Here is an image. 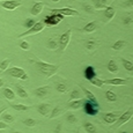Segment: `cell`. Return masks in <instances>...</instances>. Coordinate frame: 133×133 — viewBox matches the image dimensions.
<instances>
[{
	"mask_svg": "<svg viewBox=\"0 0 133 133\" xmlns=\"http://www.w3.org/2000/svg\"><path fill=\"white\" fill-rule=\"evenodd\" d=\"M82 90H83V93L86 94V96H87V99L88 101H90L93 104H95V105H97V107H99L98 105V101H97V98H96V96L94 95L93 93H91L90 90H88L87 88H85V87L82 86Z\"/></svg>",
	"mask_w": 133,
	"mask_h": 133,
	"instance_id": "obj_14",
	"label": "cell"
},
{
	"mask_svg": "<svg viewBox=\"0 0 133 133\" xmlns=\"http://www.w3.org/2000/svg\"><path fill=\"white\" fill-rule=\"evenodd\" d=\"M36 68L41 74L45 76V78H51L57 73L59 66L58 65H52V64L45 63V61H37L36 63Z\"/></svg>",
	"mask_w": 133,
	"mask_h": 133,
	"instance_id": "obj_1",
	"label": "cell"
},
{
	"mask_svg": "<svg viewBox=\"0 0 133 133\" xmlns=\"http://www.w3.org/2000/svg\"><path fill=\"white\" fill-rule=\"evenodd\" d=\"M66 119H67V122L70 123V124H74V123H76V121H78L76 117L74 116L73 114H68L67 116H66Z\"/></svg>",
	"mask_w": 133,
	"mask_h": 133,
	"instance_id": "obj_37",
	"label": "cell"
},
{
	"mask_svg": "<svg viewBox=\"0 0 133 133\" xmlns=\"http://www.w3.org/2000/svg\"><path fill=\"white\" fill-rule=\"evenodd\" d=\"M133 117V110L132 109H129L126 110V111L124 112V114H122L121 116L118 117V119H117V124H116V127H119L122 126V125H124L125 123H127Z\"/></svg>",
	"mask_w": 133,
	"mask_h": 133,
	"instance_id": "obj_8",
	"label": "cell"
},
{
	"mask_svg": "<svg viewBox=\"0 0 133 133\" xmlns=\"http://www.w3.org/2000/svg\"><path fill=\"white\" fill-rule=\"evenodd\" d=\"M95 45H96V43H95V41H93V39L88 41V42L86 43V48L88 49V50H93V49H95Z\"/></svg>",
	"mask_w": 133,
	"mask_h": 133,
	"instance_id": "obj_38",
	"label": "cell"
},
{
	"mask_svg": "<svg viewBox=\"0 0 133 133\" xmlns=\"http://www.w3.org/2000/svg\"><path fill=\"white\" fill-rule=\"evenodd\" d=\"M127 80L126 79H122V78H114V79H109V80H104L105 85H112V86H123L126 85Z\"/></svg>",
	"mask_w": 133,
	"mask_h": 133,
	"instance_id": "obj_11",
	"label": "cell"
},
{
	"mask_svg": "<svg viewBox=\"0 0 133 133\" xmlns=\"http://www.w3.org/2000/svg\"><path fill=\"white\" fill-rule=\"evenodd\" d=\"M37 110L42 116H46V115L50 114L51 111V105L48 103H42V104H38L37 105Z\"/></svg>",
	"mask_w": 133,
	"mask_h": 133,
	"instance_id": "obj_13",
	"label": "cell"
},
{
	"mask_svg": "<svg viewBox=\"0 0 133 133\" xmlns=\"http://www.w3.org/2000/svg\"><path fill=\"white\" fill-rule=\"evenodd\" d=\"M52 1H53V2H59L60 0H52Z\"/></svg>",
	"mask_w": 133,
	"mask_h": 133,
	"instance_id": "obj_48",
	"label": "cell"
},
{
	"mask_svg": "<svg viewBox=\"0 0 133 133\" xmlns=\"http://www.w3.org/2000/svg\"><path fill=\"white\" fill-rule=\"evenodd\" d=\"M22 5L21 0H5L1 2V7L7 11H14Z\"/></svg>",
	"mask_w": 133,
	"mask_h": 133,
	"instance_id": "obj_6",
	"label": "cell"
},
{
	"mask_svg": "<svg viewBox=\"0 0 133 133\" xmlns=\"http://www.w3.org/2000/svg\"><path fill=\"white\" fill-rule=\"evenodd\" d=\"M4 96L6 97L8 101H13V99L15 98V93L11 88H5L4 89Z\"/></svg>",
	"mask_w": 133,
	"mask_h": 133,
	"instance_id": "obj_22",
	"label": "cell"
},
{
	"mask_svg": "<svg viewBox=\"0 0 133 133\" xmlns=\"http://www.w3.org/2000/svg\"><path fill=\"white\" fill-rule=\"evenodd\" d=\"M123 133H126V132H123Z\"/></svg>",
	"mask_w": 133,
	"mask_h": 133,
	"instance_id": "obj_52",
	"label": "cell"
},
{
	"mask_svg": "<svg viewBox=\"0 0 133 133\" xmlns=\"http://www.w3.org/2000/svg\"><path fill=\"white\" fill-rule=\"evenodd\" d=\"M0 1H5V0H0Z\"/></svg>",
	"mask_w": 133,
	"mask_h": 133,
	"instance_id": "obj_51",
	"label": "cell"
},
{
	"mask_svg": "<svg viewBox=\"0 0 133 133\" xmlns=\"http://www.w3.org/2000/svg\"><path fill=\"white\" fill-rule=\"evenodd\" d=\"M20 48H21L22 50H24V51H28L29 50V48H30V45H29V43H28L27 41H23V42L20 43Z\"/></svg>",
	"mask_w": 133,
	"mask_h": 133,
	"instance_id": "obj_39",
	"label": "cell"
},
{
	"mask_svg": "<svg viewBox=\"0 0 133 133\" xmlns=\"http://www.w3.org/2000/svg\"><path fill=\"white\" fill-rule=\"evenodd\" d=\"M83 103H85V99H82V98L74 99V101L68 102V108L72 110H78V109H80L81 107H83Z\"/></svg>",
	"mask_w": 133,
	"mask_h": 133,
	"instance_id": "obj_15",
	"label": "cell"
},
{
	"mask_svg": "<svg viewBox=\"0 0 133 133\" xmlns=\"http://www.w3.org/2000/svg\"><path fill=\"white\" fill-rule=\"evenodd\" d=\"M60 130H61V124H58V126L56 127L55 132H56V133H60Z\"/></svg>",
	"mask_w": 133,
	"mask_h": 133,
	"instance_id": "obj_45",
	"label": "cell"
},
{
	"mask_svg": "<svg viewBox=\"0 0 133 133\" xmlns=\"http://www.w3.org/2000/svg\"><path fill=\"white\" fill-rule=\"evenodd\" d=\"M133 22V19L131 16H126V17H124V23L125 24H130V23H132Z\"/></svg>",
	"mask_w": 133,
	"mask_h": 133,
	"instance_id": "obj_42",
	"label": "cell"
},
{
	"mask_svg": "<svg viewBox=\"0 0 133 133\" xmlns=\"http://www.w3.org/2000/svg\"><path fill=\"white\" fill-rule=\"evenodd\" d=\"M83 9H85L86 12H88V13H93L94 12V7H93V5H89V4H85L83 5Z\"/></svg>",
	"mask_w": 133,
	"mask_h": 133,
	"instance_id": "obj_41",
	"label": "cell"
},
{
	"mask_svg": "<svg viewBox=\"0 0 133 133\" xmlns=\"http://www.w3.org/2000/svg\"><path fill=\"white\" fill-rule=\"evenodd\" d=\"M105 98L108 102H116L117 101V95L112 90H107L105 91Z\"/></svg>",
	"mask_w": 133,
	"mask_h": 133,
	"instance_id": "obj_25",
	"label": "cell"
},
{
	"mask_svg": "<svg viewBox=\"0 0 133 133\" xmlns=\"http://www.w3.org/2000/svg\"><path fill=\"white\" fill-rule=\"evenodd\" d=\"M12 133H21V132H17V131H12Z\"/></svg>",
	"mask_w": 133,
	"mask_h": 133,
	"instance_id": "obj_49",
	"label": "cell"
},
{
	"mask_svg": "<svg viewBox=\"0 0 133 133\" xmlns=\"http://www.w3.org/2000/svg\"><path fill=\"white\" fill-rule=\"evenodd\" d=\"M95 30H96L95 22H89V23H87L85 25V28H83V31H86V32H94Z\"/></svg>",
	"mask_w": 133,
	"mask_h": 133,
	"instance_id": "obj_27",
	"label": "cell"
},
{
	"mask_svg": "<svg viewBox=\"0 0 133 133\" xmlns=\"http://www.w3.org/2000/svg\"><path fill=\"white\" fill-rule=\"evenodd\" d=\"M2 86H4V80H2V79H0V88H1Z\"/></svg>",
	"mask_w": 133,
	"mask_h": 133,
	"instance_id": "obj_47",
	"label": "cell"
},
{
	"mask_svg": "<svg viewBox=\"0 0 133 133\" xmlns=\"http://www.w3.org/2000/svg\"><path fill=\"white\" fill-rule=\"evenodd\" d=\"M122 64H123V67H124L127 72H133V63L132 61L122 58Z\"/></svg>",
	"mask_w": 133,
	"mask_h": 133,
	"instance_id": "obj_24",
	"label": "cell"
},
{
	"mask_svg": "<svg viewBox=\"0 0 133 133\" xmlns=\"http://www.w3.org/2000/svg\"><path fill=\"white\" fill-rule=\"evenodd\" d=\"M23 124L25 125V126H28V127H34V126H36L37 121L36 119H32V118H27V119H24L23 121Z\"/></svg>",
	"mask_w": 133,
	"mask_h": 133,
	"instance_id": "obj_32",
	"label": "cell"
},
{
	"mask_svg": "<svg viewBox=\"0 0 133 133\" xmlns=\"http://www.w3.org/2000/svg\"><path fill=\"white\" fill-rule=\"evenodd\" d=\"M15 91H16L17 95H19L20 97H22V98H27L28 97L27 90H25L21 85H15Z\"/></svg>",
	"mask_w": 133,
	"mask_h": 133,
	"instance_id": "obj_18",
	"label": "cell"
},
{
	"mask_svg": "<svg viewBox=\"0 0 133 133\" xmlns=\"http://www.w3.org/2000/svg\"><path fill=\"white\" fill-rule=\"evenodd\" d=\"M124 5L126 7H130V8H132V7H133V0H126V1L124 2Z\"/></svg>",
	"mask_w": 133,
	"mask_h": 133,
	"instance_id": "obj_43",
	"label": "cell"
},
{
	"mask_svg": "<svg viewBox=\"0 0 133 133\" xmlns=\"http://www.w3.org/2000/svg\"><path fill=\"white\" fill-rule=\"evenodd\" d=\"M83 109H85V112L88 116H96L99 110V107L93 104L90 101H86L85 103H83Z\"/></svg>",
	"mask_w": 133,
	"mask_h": 133,
	"instance_id": "obj_9",
	"label": "cell"
},
{
	"mask_svg": "<svg viewBox=\"0 0 133 133\" xmlns=\"http://www.w3.org/2000/svg\"><path fill=\"white\" fill-rule=\"evenodd\" d=\"M89 82L91 83L93 86L97 87V88H101V87H103L105 83H104V80H102V79L97 78V76H95V78H93L91 80H89Z\"/></svg>",
	"mask_w": 133,
	"mask_h": 133,
	"instance_id": "obj_23",
	"label": "cell"
},
{
	"mask_svg": "<svg viewBox=\"0 0 133 133\" xmlns=\"http://www.w3.org/2000/svg\"><path fill=\"white\" fill-rule=\"evenodd\" d=\"M12 108L14 110H16V111H27L28 109H29V107L24 105V104H12Z\"/></svg>",
	"mask_w": 133,
	"mask_h": 133,
	"instance_id": "obj_31",
	"label": "cell"
},
{
	"mask_svg": "<svg viewBox=\"0 0 133 133\" xmlns=\"http://www.w3.org/2000/svg\"><path fill=\"white\" fill-rule=\"evenodd\" d=\"M48 93H49V87H48V86L39 87V88H37L36 90H35V94H36V96H38V97H44V96H46Z\"/></svg>",
	"mask_w": 133,
	"mask_h": 133,
	"instance_id": "obj_19",
	"label": "cell"
},
{
	"mask_svg": "<svg viewBox=\"0 0 133 133\" xmlns=\"http://www.w3.org/2000/svg\"><path fill=\"white\" fill-rule=\"evenodd\" d=\"M119 116H121L119 112H104V114L102 115L104 122L108 123V124H114V123H116Z\"/></svg>",
	"mask_w": 133,
	"mask_h": 133,
	"instance_id": "obj_10",
	"label": "cell"
},
{
	"mask_svg": "<svg viewBox=\"0 0 133 133\" xmlns=\"http://www.w3.org/2000/svg\"><path fill=\"white\" fill-rule=\"evenodd\" d=\"M44 27H45L44 22H43V21H38V22H36V23L32 25L30 29H28L27 31L22 32L19 37L21 38V37H25V36H29V35H34V34H37V32H41L43 29H44Z\"/></svg>",
	"mask_w": 133,
	"mask_h": 133,
	"instance_id": "obj_4",
	"label": "cell"
},
{
	"mask_svg": "<svg viewBox=\"0 0 133 133\" xmlns=\"http://www.w3.org/2000/svg\"><path fill=\"white\" fill-rule=\"evenodd\" d=\"M83 74H85V78L88 81L91 80L93 78H95V76H96L95 68H94L93 66H87V67L85 68V72H83Z\"/></svg>",
	"mask_w": 133,
	"mask_h": 133,
	"instance_id": "obj_16",
	"label": "cell"
},
{
	"mask_svg": "<svg viewBox=\"0 0 133 133\" xmlns=\"http://www.w3.org/2000/svg\"><path fill=\"white\" fill-rule=\"evenodd\" d=\"M71 36H72V30L68 29L67 31H65L59 37V41H58V43H59V49H60L61 51H64L66 48H67L68 43H70V41H71Z\"/></svg>",
	"mask_w": 133,
	"mask_h": 133,
	"instance_id": "obj_5",
	"label": "cell"
},
{
	"mask_svg": "<svg viewBox=\"0 0 133 133\" xmlns=\"http://www.w3.org/2000/svg\"><path fill=\"white\" fill-rule=\"evenodd\" d=\"M35 23H36V22H35L32 19H28L27 21H25V23H24V27H25V28H28V29H30V28H31Z\"/></svg>",
	"mask_w": 133,
	"mask_h": 133,
	"instance_id": "obj_40",
	"label": "cell"
},
{
	"mask_svg": "<svg viewBox=\"0 0 133 133\" xmlns=\"http://www.w3.org/2000/svg\"><path fill=\"white\" fill-rule=\"evenodd\" d=\"M43 7H44V4H43L42 1H37V2H35V4L32 5L31 9H30V14H31L32 16H36V15H38L41 12H42Z\"/></svg>",
	"mask_w": 133,
	"mask_h": 133,
	"instance_id": "obj_12",
	"label": "cell"
},
{
	"mask_svg": "<svg viewBox=\"0 0 133 133\" xmlns=\"http://www.w3.org/2000/svg\"><path fill=\"white\" fill-rule=\"evenodd\" d=\"M2 122L5 123H13L14 122V117L9 114H4L2 115Z\"/></svg>",
	"mask_w": 133,
	"mask_h": 133,
	"instance_id": "obj_36",
	"label": "cell"
},
{
	"mask_svg": "<svg viewBox=\"0 0 133 133\" xmlns=\"http://www.w3.org/2000/svg\"><path fill=\"white\" fill-rule=\"evenodd\" d=\"M64 16L60 14H58V13H51L50 15H48V16L44 17V24L45 25H50V27H52V25H57L58 23H60V21H63Z\"/></svg>",
	"mask_w": 133,
	"mask_h": 133,
	"instance_id": "obj_3",
	"label": "cell"
},
{
	"mask_svg": "<svg viewBox=\"0 0 133 133\" xmlns=\"http://www.w3.org/2000/svg\"><path fill=\"white\" fill-rule=\"evenodd\" d=\"M7 127H8V125H7L6 123L0 121V130H5V129H7Z\"/></svg>",
	"mask_w": 133,
	"mask_h": 133,
	"instance_id": "obj_44",
	"label": "cell"
},
{
	"mask_svg": "<svg viewBox=\"0 0 133 133\" xmlns=\"http://www.w3.org/2000/svg\"><path fill=\"white\" fill-rule=\"evenodd\" d=\"M8 75L13 76L16 79H21V80H28V74L25 73V71L21 67H11L6 71Z\"/></svg>",
	"mask_w": 133,
	"mask_h": 133,
	"instance_id": "obj_2",
	"label": "cell"
},
{
	"mask_svg": "<svg viewBox=\"0 0 133 133\" xmlns=\"http://www.w3.org/2000/svg\"><path fill=\"white\" fill-rule=\"evenodd\" d=\"M56 89H57V91H59V93H66V91L68 90V87L66 83H58V85L56 86Z\"/></svg>",
	"mask_w": 133,
	"mask_h": 133,
	"instance_id": "obj_35",
	"label": "cell"
},
{
	"mask_svg": "<svg viewBox=\"0 0 133 133\" xmlns=\"http://www.w3.org/2000/svg\"><path fill=\"white\" fill-rule=\"evenodd\" d=\"M107 68H108V71L110 73H112V74H116V73H118V71H119V68H118V65H117V63L115 60H109V63H108V65H107Z\"/></svg>",
	"mask_w": 133,
	"mask_h": 133,
	"instance_id": "obj_17",
	"label": "cell"
},
{
	"mask_svg": "<svg viewBox=\"0 0 133 133\" xmlns=\"http://www.w3.org/2000/svg\"><path fill=\"white\" fill-rule=\"evenodd\" d=\"M61 114H63V109H61L60 107H56V108L52 110V112H51L50 118H51V119H53V118L58 117V116H59V115H61Z\"/></svg>",
	"mask_w": 133,
	"mask_h": 133,
	"instance_id": "obj_29",
	"label": "cell"
},
{
	"mask_svg": "<svg viewBox=\"0 0 133 133\" xmlns=\"http://www.w3.org/2000/svg\"><path fill=\"white\" fill-rule=\"evenodd\" d=\"M83 127H85V131L87 133H98L96 126H95V125H93V123L86 122L85 124H83Z\"/></svg>",
	"mask_w": 133,
	"mask_h": 133,
	"instance_id": "obj_20",
	"label": "cell"
},
{
	"mask_svg": "<svg viewBox=\"0 0 133 133\" xmlns=\"http://www.w3.org/2000/svg\"><path fill=\"white\" fill-rule=\"evenodd\" d=\"M71 101H74V99H80L81 98V94H80V91L78 90V89H74V90L71 91Z\"/></svg>",
	"mask_w": 133,
	"mask_h": 133,
	"instance_id": "obj_34",
	"label": "cell"
},
{
	"mask_svg": "<svg viewBox=\"0 0 133 133\" xmlns=\"http://www.w3.org/2000/svg\"><path fill=\"white\" fill-rule=\"evenodd\" d=\"M52 13H58V14L63 15V16H76L79 15V12L76 9L70 8V7H64V8H58V9H51Z\"/></svg>",
	"mask_w": 133,
	"mask_h": 133,
	"instance_id": "obj_7",
	"label": "cell"
},
{
	"mask_svg": "<svg viewBox=\"0 0 133 133\" xmlns=\"http://www.w3.org/2000/svg\"><path fill=\"white\" fill-rule=\"evenodd\" d=\"M125 44H126V43H125V41L118 39L117 42L114 43V45H112V49H114V50H116V51H119V50H122V49H124Z\"/></svg>",
	"mask_w": 133,
	"mask_h": 133,
	"instance_id": "obj_26",
	"label": "cell"
},
{
	"mask_svg": "<svg viewBox=\"0 0 133 133\" xmlns=\"http://www.w3.org/2000/svg\"><path fill=\"white\" fill-rule=\"evenodd\" d=\"M9 64H11V59H5L0 63V71L1 72H5V71L8 70Z\"/></svg>",
	"mask_w": 133,
	"mask_h": 133,
	"instance_id": "obj_30",
	"label": "cell"
},
{
	"mask_svg": "<svg viewBox=\"0 0 133 133\" xmlns=\"http://www.w3.org/2000/svg\"><path fill=\"white\" fill-rule=\"evenodd\" d=\"M48 46L51 49V50H56L58 46H59V43H57V41L55 38H50L48 42Z\"/></svg>",
	"mask_w": 133,
	"mask_h": 133,
	"instance_id": "obj_33",
	"label": "cell"
},
{
	"mask_svg": "<svg viewBox=\"0 0 133 133\" xmlns=\"http://www.w3.org/2000/svg\"><path fill=\"white\" fill-rule=\"evenodd\" d=\"M95 8L96 9H105L107 8V0H95Z\"/></svg>",
	"mask_w": 133,
	"mask_h": 133,
	"instance_id": "obj_28",
	"label": "cell"
},
{
	"mask_svg": "<svg viewBox=\"0 0 133 133\" xmlns=\"http://www.w3.org/2000/svg\"><path fill=\"white\" fill-rule=\"evenodd\" d=\"M104 14H105V17L108 20H112L115 17V15H116V9H115L112 6H109V7H107L105 8Z\"/></svg>",
	"mask_w": 133,
	"mask_h": 133,
	"instance_id": "obj_21",
	"label": "cell"
},
{
	"mask_svg": "<svg viewBox=\"0 0 133 133\" xmlns=\"http://www.w3.org/2000/svg\"><path fill=\"white\" fill-rule=\"evenodd\" d=\"M0 133H5V132H2V131H1V130H0Z\"/></svg>",
	"mask_w": 133,
	"mask_h": 133,
	"instance_id": "obj_50",
	"label": "cell"
},
{
	"mask_svg": "<svg viewBox=\"0 0 133 133\" xmlns=\"http://www.w3.org/2000/svg\"><path fill=\"white\" fill-rule=\"evenodd\" d=\"M5 111H6V108H1V109H0V115H1V114H4Z\"/></svg>",
	"mask_w": 133,
	"mask_h": 133,
	"instance_id": "obj_46",
	"label": "cell"
}]
</instances>
